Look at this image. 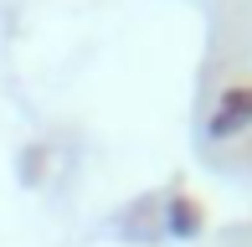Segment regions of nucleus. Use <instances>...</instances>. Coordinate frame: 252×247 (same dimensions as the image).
<instances>
[{
  "label": "nucleus",
  "mask_w": 252,
  "mask_h": 247,
  "mask_svg": "<svg viewBox=\"0 0 252 247\" xmlns=\"http://www.w3.org/2000/svg\"><path fill=\"white\" fill-rule=\"evenodd\" d=\"M170 232H175V237H196V232H201V211H196V201H186V196H180V201H170Z\"/></svg>",
  "instance_id": "obj_2"
},
{
  "label": "nucleus",
  "mask_w": 252,
  "mask_h": 247,
  "mask_svg": "<svg viewBox=\"0 0 252 247\" xmlns=\"http://www.w3.org/2000/svg\"><path fill=\"white\" fill-rule=\"evenodd\" d=\"M206 129H211V139H237L242 129H252V83L226 88V93L216 98V108H211V119H206Z\"/></svg>",
  "instance_id": "obj_1"
}]
</instances>
